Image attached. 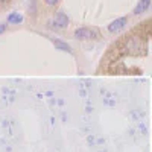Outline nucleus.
<instances>
[{
  "mask_svg": "<svg viewBox=\"0 0 152 152\" xmlns=\"http://www.w3.org/2000/svg\"><path fill=\"white\" fill-rule=\"evenodd\" d=\"M75 37L78 40H93V38L99 37L97 29H91V28H79L75 31Z\"/></svg>",
  "mask_w": 152,
  "mask_h": 152,
  "instance_id": "f257e3e1",
  "label": "nucleus"
},
{
  "mask_svg": "<svg viewBox=\"0 0 152 152\" xmlns=\"http://www.w3.org/2000/svg\"><path fill=\"white\" fill-rule=\"evenodd\" d=\"M49 24H50V28L62 29V28H67V24H69V18H67V15L64 14V12H58L56 17H55V20H52Z\"/></svg>",
  "mask_w": 152,
  "mask_h": 152,
  "instance_id": "f03ea898",
  "label": "nucleus"
},
{
  "mask_svg": "<svg viewBox=\"0 0 152 152\" xmlns=\"http://www.w3.org/2000/svg\"><path fill=\"white\" fill-rule=\"evenodd\" d=\"M128 23V18L126 17H120V18H117V20H114V21H111L110 24H108V31L110 32H119L120 29H123L125 28V24Z\"/></svg>",
  "mask_w": 152,
  "mask_h": 152,
  "instance_id": "7ed1b4c3",
  "label": "nucleus"
},
{
  "mask_svg": "<svg viewBox=\"0 0 152 152\" xmlns=\"http://www.w3.org/2000/svg\"><path fill=\"white\" fill-rule=\"evenodd\" d=\"M149 6H151V0H140V2H138V5L135 6V9H134V14H135V15L142 14V12H145Z\"/></svg>",
  "mask_w": 152,
  "mask_h": 152,
  "instance_id": "20e7f679",
  "label": "nucleus"
},
{
  "mask_svg": "<svg viewBox=\"0 0 152 152\" xmlns=\"http://www.w3.org/2000/svg\"><path fill=\"white\" fill-rule=\"evenodd\" d=\"M53 44H55V47H56L58 50H62V52H69V53H72V52H73L72 47H70L67 43L61 41V40H53Z\"/></svg>",
  "mask_w": 152,
  "mask_h": 152,
  "instance_id": "39448f33",
  "label": "nucleus"
},
{
  "mask_svg": "<svg viewBox=\"0 0 152 152\" xmlns=\"http://www.w3.org/2000/svg\"><path fill=\"white\" fill-rule=\"evenodd\" d=\"M21 21H23V17L18 14V12H12V14L8 15V23H15V24H18V23H21Z\"/></svg>",
  "mask_w": 152,
  "mask_h": 152,
  "instance_id": "423d86ee",
  "label": "nucleus"
},
{
  "mask_svg": "<svg viewBox=\"0 0 152 152\" xmlns=\"http://www.w3.org/2000/svg\"><path fill=\"white\" fill-rule=\"evenodd\" d=\"M58 2H59V0H46V3H47V5H50V6H55Z\"/></svg>",
  "mask_w": 152,
  "mask_h": 152,
  "instance_id": "0eeeda50",
  "label": "nucleus"
},
{
  "mask_svg": "<svg viewBox=\"0 0 152 152\" xmlns=\"http://www.w3.org/2000/svg\"><path fill=\"white\" fill-rule=\"evenodd\" d=\"M6 26H8V24H0V34H3L6 31Z\"/></svg>",
  "mask_w": 152,
  "mask_h": 152,
  "instance_id": "6e6552de",
  "label": "nucleus"
}]
</instances>
